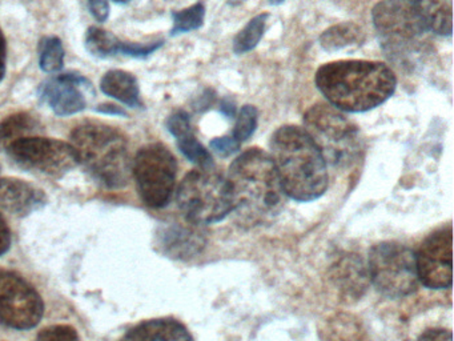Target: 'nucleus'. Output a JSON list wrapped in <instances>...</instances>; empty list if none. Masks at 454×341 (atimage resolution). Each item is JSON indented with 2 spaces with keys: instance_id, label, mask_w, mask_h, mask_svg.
Returning <instances> with one entry per match:
<instances>
[{
  "instance_id": "obj_17",
  "label": "nucleus",
  "mask_w": 454,
  "mask_h": 341,
  "mask_svg": "<svg viewBox=\"0 0 454 341\" xmlns=\"http://www.w3.org/2000/svg\"><path fill=\"white\" fill-rule=\"evenodd\" d=\"M198 226H174L166 229L161 234V245L166 252L176 258H190L200 253L206 245V237Z\"/></svg>"
},
{
  "instance_id": "obj_7",
  "label": "nucleus",
  "mask_w": 454,
  "mask_h": 341,
  "mask_svg": "<svg viewBox=\"0 0 454 341\" xmlns=\"http://www.w3.org/2000/svg\"><path fill=\"white\" fill-rule=\"evenodd\" d=\"M176 202L185 220L199 226L219 223L233 210L227 178L214 167L187 173L177 188Z\"/></svg>"
},
{
  "instance_id": "obj_26",
  "label": "nucleus",
  "mask_w": 454,
  "mask_h": 341,
  "mask_svg": "<svg viewBox=\"0 0 454 341\" xmlns=\"http://www.w3.org/2000/svg\"><path fill=\"white\" fill-rule=\"evenodd\" d=\"M257 120H259V111L256 107L251 106V104L241 107L238 117H236L232 138L240 144L248 140L256 131Z\"/></svg>"
},
{
  "instance_id": "obj_33",
  "label": "nucleus",
  "mask_w": 454,
  "mask_h": 341,
  "mask_svg": "<svg viewBox=\"0 0 454 341\" xmlns=\"http://www.w3.org/2000/svg\"><path fill=\"white\" fill-rule=\"evenodd\" d=\"M215 96H216V93H215L214 91H204V93L200 96V99H199L195 108L198 109L199 112L207 111V109L211 108L212 104L215 103V99H216Z\"/></svg>"
},
{
  "instance_id": "obj_6",
  "label": "nucleus",
  "mask_w": 454,
  "mask_h": 341,
  "mask_svg": "<svg viewBox=\"0 0 454 341\" xmlns=\"http://www.w3.org/2000/svg\"><path fill=\"white\" fill-rule=\"evenodd\" d=\"M304 127L332 167H350L363 155L364 143L357 125L331 104L310 107L304 115Z\"/></svg>"
},
{
  "instance_id": "obj_37",
  "label": "nucleus",
  "mask_w": 454,
  "mask_h": 341,
  "mask_svg": "<svg viewBox=\"0 0 454 341\" xmlns=\"http://www.w3.org/2000/svg\"><path fill=\"white\" fill-rule=\"evenodd\" d=\"M244 2H247V0H228V3H230V5H232V7L243 4Z\"/></svg>"
},
{
  "instance_id": "obj_8",
  "label": "nucleus",
  "mask_w": 454,
  "mask_h": 341,
  "mask_svg": "<svg viewBox=\"0 0 454 341\" xmlns=\"http://www.w3.org/2000/svg\"><path fill=\"white\" fill-rule=\"evenodd\" d=\"M368 272L380 293L389 298H401L417 289L416 253L395 242L373 245L369 250Z\"/></svg>"
},
{
  "instance_id": "obj_11",
  "label": "nucleus",
  "mask_w": 454,
  "mask_h": 341,
  "mask_svg": "<svg viewBox=\"0 0 454 341\" xmlns=\"http://www.w3.org/2000/svg\"><path fill=\"white\" fill-rule=\"evenodd\" d=\"M41 296L22 277L0 271V322L15 329H30L41 321Z\"/></svg>"
},
{
  "instance_id": "obj_28",
  "label": "nucleus",
  "mask_w": 454,
  "mask_h": 341,
  "mask_svg": "<svg viewBox=\"0 0 454 341\" xmlns=\"http://www.w3.org/2000/svg\"><path fill=\"white\" fill-rule=\"evenodd\" d=\"M163 44V40H160V42L148 43V44L121 42V51H119V53H121V55L131 56V58L145 59L153 55V53L155 52V51H158Z\"/></svg>"
},
{
  "instance_id": "obj_34",
  "label": "nucleus",
  "mask_w": 454,
  "mask_h": 341,
  "mask_svg": "<svg viewBox=\"0 0 454 341\" xmlns=\"http://www.w3.org/2000/svg\"><path fill=\"white\" fill-rule=\"evenodd\" d=\"M6 39H4V32L0 29V82L4 80V74H6Z\"/></svg>"
},
{
  "instance_id": "obj_4",
  "label": "nucleus",
  "mask_w": 454,
  "mask_h": 341,
  "mask_svg": "<svg viewBox=\"0 0 454 341\" xmlns=\"http://www.w3.org/2000/svg\"><path fill=\"white\" fill-rule=\"evenodd\" d=\"M70 144L78 162L100 184L121 188L129 183L131 157L123 133L102 123H86L74 130Z\"/></svg>"
},
{
  "instance_id": "obj_14",
  "label": "nucleus",
  "mask_w": 454,
  "mask_h": 341,
  "mask_svg": "<svg viewBox=\"0 0 454 341\" xmlns=\"http://www.w3.org/2000/svg\"><path fill=\"white\" fill-rule=\"evenodd\" d=\"M46 204V196L33 184L20 178H0V208L18 216L28 215Z\"/></svg>"
},
{
  "instance_id": "obj_18",
  "label": "nucleus",
  "mask_w": 454,
  "mask_h": 341,
  "mask_svg": "<svg viewBox=\"0 0 454 341\" xmlns=\"http://www.w3.org/2000/svg\"><path fill=\"white\" fill-rule=\"evenodd\" d=\"M100 90L106 95L116 99L131 108H142L143 107L137 77L129 72L121 71V69L108 71L100 80Z\"/></svg>"
},
{
  "instance_id": "obj_35",
  "label": "nucleus",
  "mask_w": 454,
  "mask_h": 341,
  "mask_svg": "<svg viewBox=\"0 0 454 341\" xmlns=\"http://www.w3.org/2000/svg\"><path fill=\"white\" fill-rule=\"evenodd\" d=\"M219 111L228 119H232L236 115V104L232 99L225 98L220 101Z\"/></svg>"
},
{
  "instance_id": "obj_9",
  "label": "nucleus",
  "mask_w": 454,
  "mask_h": 341,
  "mask_svg": "<svg viewBox=\"0 0 454 341\" xmlns=\"http://www.w3.org/2000/svg\"><path fill=\"white\" fill-rule=\"evenodd\" d=\"M132 172L145 204L153 208L168 204L176 183L177 162L166 146L153 143L143 147L135 157Z\"/></svg>"
},
{
  "instance_id": "obj_32",
  "label": "nucleus",
  "mask_w": 454,
  "mask_h": 341,
  "mask_svg": "<svg viewBox=\"0 0 454 341\" xmlns=\"http://www.w3.org/2000/svg\"><path fill=\"white\" fill-rule=\"evenodd\" d=\"M10 242H12V234H10L9 226L4 218L0 216V256L9 250Z\"/></svg>"
},
{
  "instance_id": "obj_27",
  "label": "nucleus",
  "mask_w": 454,
  "mask_h": 341,
  "mask_svg": "<svg viewBox=\"0 0 454 341\" xmlns=\"http://www.w3.org/2000/svg\"><path fill=\"white\" fill-rule=\"evenodd\" d=\"M38 341H79L78 332L68 325H55L42 330Z\"/></svg>"
},
{
  "instance_id": "obj_1",
  "label": "nucleus",
  "mask_w": 454,
  "mask_h": 341,
  "mask_svg": "<svg viewBox=\"0 0 454 341\" xmlns=\"http://www.w3.org/2000/svg\"><path fill=\"white\" fill-rule=\"evenodd\" d=\"M316 87L340 111H371L395 93L397 77L387 66L373 60H337L316 72Z\"/></svg>"
},
{
  "instance_id": "obj_21",
  "label": "nucleus",
  "mask_w": 454,
  "mask_h": 341,
  "mask_svg": "<svg viewBox=\"0 0 454 341\" xmlns=\"http://www.w3.org/2000/svg\"><path fill=\"white\" fill-rule=\"evenodd\" d=\"M41 128V123L27 112L12 115L0 122V149L6 151L10 144L22 138L34 135Z\"/></svg>"
},
{
  "instance_id": "obj_30",
  "label": "nucleus",
  "mask_w": 454,
  "mask_h": 341,
  "mask_svg": "<svg viewBox=\"0 0 454 341\" xmlns=\"http://www.w3.org/2000/svg\"><path fill=\"white\" fill-rule=\"evenodd\" d=\"M90 11L98 21H106L110 16V5L107 0H87Z\"/></svg>"
},
{
  "instance_id": "obj_31",
  "label": "nucleus",
  "mask_w": 454,
  "mask_h": 341,
  "mask_svg": "<svg viewBox=\"0 0 454 341\" xmlns=\"http://www.w3.org/2000/svg\"><path fill=\"white\" fill-rule=\"evenodd\" d=\"M419 341H453L448 329H427L419 337Z\"/></svg>"
},
{
  "instance_id": "obj_3",
  "label": "nucleus",
  "mask_w": 454,
  "mask_h": 341,
  "mask_svg": "<svg viewBox=\"0 0 454 341\" xmlns=\"http://www.w3.org/2000/svg\"><path fill=\"white\" fill-rule=\"evenodd\" d=\"M270 147L286 196L308 202L325 194L326 163L304 128L283 125L273 133Z\"/></svg>"
},
{
  "instance_id": "obj_29",
  "label": "nucleus",
  "mask_w": 454,
  "mask_h": 341,
  "mask_svg": "<svg viewBox=\"0 0 454 341\" xmlns=\"http://www.w3.org/2000/svg\"><path fill=\"white\" fill-rule=\"evenodd\" d=\"M240 143L235 140L232 136H222V138L214 139L209 143L212 151L216 152L220 156L227 157L236 154L240 149Z\"/></svg>"
},
{
  "instance_id": "obj_24",
  "label": "nucleus",
  "mask_w": 454,
  "mask_h": 341,
  "mask_svg": "<svg viewBox=\"0 0 454 341\" xmlns=\"http://www.w3.org/2000/svg\"><path fill=\"white\" fill-rule=\"evenodd\" d=\"M65 64V48L58 36L44 37L39 45V67L47 74L60 71Z\"/></svg>"
},
{
  "instance_id": "obj_12",
  "label": "nucleus",
  "mask_w": 454,
  "mask_h": 341,
  "mask_svg": "<svg viewBox=\"0 0 454 341\" xmlns=\"http://www.w3.org/2000/svg\"><path fill=\"white\" fill-rule=\"evenodd\" d=\"M417 276L429 289H448L453 282V231L450 224L427 237L416 253Z\"/></svg>"
},
{
  "instance_id": "obj_23",
  "label": "nucleus",
  "mask_w": 454,
  "mask_h": 341,
  "mask_svg": "<svg viewBox=\"0 0 454 341\" xmlns=\"http://www.w3.org/2000/svg\"><path fill=\"white\" fill-rule=\"evenodd\" d=\"M268 18H270V13L267 12L254 16L236 35L235 39H233V52L236 55H243V53L249 52V51L254 50L257 47L260 40L264 36Z\"/></svg>"
},
{
  "instance_id": "obj_15",
  "label": "nucleus",
  "mask_w": 454,
  "mask_h": 341,
  "mask_svg": "<svg viewBox=\"0 0 454 341\" xmlns=\"http://www.w3.org/2000/svg\"><path fill=\"white\" fill-rule=\"evenodd\" d=\"M167 130L176 139L180 152L199 168L214 167V159L208 149L196 139L191 125L190 115L176 111L167 120Z\"/></svg>"
},
{
  "instance_id": "obj_22",
  "label": "nucleus",
  "mask_w": 454,
  "mask_h": 341,
  "mask_svg": "<svg viewBox=\"0 0 454 341\" xmlns=\"http://www.w3.org/2000/svg\"><path fill=\"white\" fill-rule=\"evenodd\" d=\"M86 50L95 58L106 59L118 55L121 42L110 31L90 27L86 32Z\"/></svg>"
},
{
  "instance_id": "obj_5",
  "label": "nucleus",
  "mask_w": 454,
  "mask_h": 341,
  "mask_svg": "<svg viewBox=\"0 0 454 341\" xmlns=\"http://www.w3.org/2000/svg\"><path fill=\"white\" fill-rule=\"evenodd\" d=\"M385 55L395 66L414 67L429 50L427 28L408 0H381L372 11Z\"/></svg>"
},
{
  "instance_id": "obj_20",
  "label": "nucleus",
  "mask_w": 454,
  "mask_h": 341,
  "mask_svg": "<svg viewBox=\"0 0 454 341\" xmlns=\"http://www.w3.org/2000/svg\"><path fill=\"white\" fill-rule=\"evenodd\" d=\"M365 31L363 27L353 21L334 24L321 34V48L326 52H337L345 48L358 47L365 42Z\"/></svg>"
},
{
  "instance_id": "obj_38",
  "label": "nucleus",
  "mask_w": 454,
  "mask_h": 341,
  "mask_svg": "<svg viewBox=\"0 0 454 341\" xmlns=\"http://www.w3.org/2000/svg\"><path fill=\"white\" fill-rule=\"evenodd\" d=\"M286 2V0H270V5H280L283 4V3Z\"/></svg>"
},
{
  "instance_id": "obj_25",
  "label": "nucleus",
  "mask_w": 454,
  "mask_h": 341,
  "mask_svg": "<svg viewBox=\"0 0 454 341\" xmlns=\"http://www.w3.org/2000/svg\"><path fill=\"white\" fill-rule=\"evenodd\" d=\"M204 19H206V7L203 3H196L182 11H174L172 12V21H174L171 29L172 36L201 28Z\"/></svg>"
},
{
  "instance_id": "obj_36",
  "label": "nucleus",
  "mask_w": 454,
  "mask_h": 341,
  "mask_svg": "<svg viewBox=\"0 0 454 341\" xmlns=\"http://www.w3.org/2000/svg\"><path fill=\"white\" fill-rule=\"evenodd\" d=\"M98 112H102L105 115H115V116H127L126 111L121 109V107L115 104H100L97 108Z\"/></svg>"
},
{
  "instance_id": "obj_39",
  "label": "nucleus",
  "mask_w": 454,
  "mask_h": 341,
  "mask_svg": "<svg viewBox=\"0 0 454 341\" xmlns=\"http://www.w3.org/2000/svg\"><path fill=\"white\" fill-rule=\"evenodd\" d=\"M115 3H121V4H127V3H131L132 0H114Z\"/></svg>"
},
{
  "instance_id": "obj_19",
  "label": "nucleus",
  "mask_w": 454,
  "mask_h": 341,
  "mask_svg": "<svg viewBox=\"0 0 454 341\" xmlns=\"http://www.w3.org/2000/svg\"><path fill=\"white\" fill-rule=\"evenodd\" d=\"M427 31L440 36L451 35V0H408Z\"/></svg>"
},
{
  "instance_id": "obj_16",
  "label": "nucleus",
  "mask_w": 454,
  "mask_h": 341,
  "mask_svg": "<svg viewBox=\"0 0 454 341\" xmlns=\"http://www.w3.org/2000/svg\"><path fill=\"white\" fill-rule=\"evenodd\" d=\"M121 341H195L187 328L174 319H155L132 328Z\"/></svg>"
},
{
  "instance_id": "obj_10",
  "label": "nucleus",
  "mask_w": 454,
  "mask_h": 341,
  "mask_svg": "<svg viewBox=\"0 0 454 341\" xmlns=\"http://www.w3.org/2000/svg\"><path fill=\"white\" fill-rule=\"evenodd\" d=\"M6 152L20 167L54 178L66 175L79 163L70 143L39 136L20 139Z\"/></svg>"
},
{
  "instance_id": "obj_2",
  "label": "nucleus",
  "mask_w": 454,
  "mask_h": 341,
  "mask_svg": "<svg viewBox=\"0 0 454 341\" xmlns=\"http://www.w3.org/2000/svg\"><path fill=\"white\" fill-rule=\"evenodd\" d=\"M227 181L240 223L259 226L283 208L286 194L278 170L262 149L249 148L239 155L231 164Z\"/></svg>"
},
{
  "instance_id": "obj_13",
  "label": "nucleus",
  "mask_w": 454,
  "mask_h": 341,
  "mask_svg": "<svg viewBox=\"0 0 454 341\" xmlns=\"http://www.w3.org/2000/svg\"><path fill=\"white\" fill-rule=\"evenodd\" d=\"M94 95L91 82L78 74H62L47 80L41 87V100L58 116H71L87 108Z\"/></svg>"
}]
</instances>
